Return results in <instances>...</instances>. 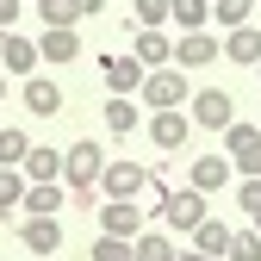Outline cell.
<instances>
[{
  "mask_svg": "<svg viewBox=\"0 0 261 261\" xmlns=\"http://www.w3.org/2000/svg\"><path fill=\"white\" fill-rule=\"evenodd\" d=\"M100 174H106V149L93 143V137H81V143L62 149V187H69V199H75L81 212L100 199Z\"/></svg>",
  "mask_w": 261,
  "mask_h": 261,
  "instance_id": "obj_1",
  "label": "cell"
},
{
  "mask_svg": "<svg viewBox=\"0 0 261 261\" xmlns=\"http://www.w3.org/2000/svg\"><path fill=\"white\" fill-rule=\"evenodd\" d=\"M137 93H143V106H149V112H174V106H187V81H180V69H174V62L149 69Z\"/></svg>",
  "mask_w": 261,
  "mask_h": 261,
  "instance_id": "obj_2",
  "label": "cell"
},
{
  "mask_svg": "<svg viewBox=\"0 0 261 261\" xmlns=\"http://www.w3.org/2000/svg\"><path fill=\"white\" fill-rule=\"evenodd\" d=\"M212 212H205V193L199 187H168V199H162V224L168 230H199Z\"/></svg>",
  "mask_w": 261,
  "mask_h": 261,
  "instance_id": "obj_3",
  "label": "cell"
},
{
  "mask_svg": "<svg viewBox=\"0 0 261 261\" xmlns=\"http://www.w3.org/2000/svg\"><path fill=\"white\" fill-rule=\"evenodd\" d=\"M100 187H106V199H137V193L149 187V168L143 162H106V174H100Z\"/></svg>",
  "mask_w": 261,
  "mask_h": 261,
  "instance_id": "obj_4",
  "label": "cell"
},
{
  "mask_svg": "<svg viewBox=\"0 0 261 261\" xmlns=\"http://www.w3.org/2000/svg\"><path fill=\"white\" fill-rule=\"evenodd\" d=\"M187 118L199 124V130H224V124L237 118V100H230L224 87H205V93H193V112H187Z\"/></svg>",
  "mask_w": 261,
  "mask_h": 261,
  "instance_id": "obj_5",
  "label": "cell"
},
{
  "mask_svg": "<svg viewBox=\"0 0 261 261\" xmlns=\"http://www.w3.org/2000/svg\"><path fill=\"white\" fill-rule=\"evenodd\" d=\"M143 130L155 137V149H162V155H174V149H187V137H193V118H187L180 106H174V112H149V124H143Z\"/></svg>",
  "mask_w": 261,
  "mask_h": 261,
  "instance_id": "obj_6",
  "label": "cell"
},
{
  "mask_svg": "<svg viewBox=\"0 0 261 261\" xmlns=\"http://www.w3.org/2000/svg\"><path fill=\"white\" fill-rule=\"evenodd\" d=\"M19 243H25L31 255H56V249H62V224H56L50 212H25V224H19Z\"/></svg>",
  "mask_w": 261,
  "mask_h": 261,
  "instance_id": "obj_7",
  "label": "cell"
},
{
  "mask_svg": "<svg viewBox=\"0 0 261 261\" xmlns=\"http://www.w3.org/2000/svg\"><path fill=\"white\" fill-rule=\"evenodd\" d=\"M224 44L212 38V31H180V44H174V69H205V62H218Z\"/></svg>",
  "mask_w": 261,
  "mask_h": 261,
  "instance_id": "obj_8",
  "label": "cell"
},
{
  "mask_svg": "<svg viewBox=\"0 0 261 261\" xmlns=\"http://www.w3.org/2000/svg\"><path fill=\"white\" fill-rule=\"evenodd\" d=\"M100 75H106V87H112V93H124V100H130V93L143 87V75H149V69H143L137 56H100Z\"/></svg>",
  "mask_w": 261,
  "mask_h": 261,
  "instance_id": "obj_9",
  "label": "cell"
},
{
  "mask_svg": "<svg viewBox=\"0 0 261 261\" xmlns=\"http://www.w3.org/2000/svg\"><path fill=\"white\" fill-rule=\"evenodd\" d=\"M100 224H106V237H137L143 230V205L137 199H106V212H100Z\"/></svg>",
  "mask_w": 261,
  "mask_h": 261,
  "instance_id": "obj_10",
  "label": "cell"
},
{
  "mask_svg": "<svg viewBox=\"0 0 261 261\" xmlns=\"http://www.w3.org/2000/svg\"><path fill=\"white\" fill-rule=\"evenodd\" d=\"M187 187H199V193H224L230 187V155H199L187 168Z\"/></svg>",
  "mask_w": 261,
  "mask_h": 261,
  "instance_id": "obj_11",
  "label": "cell"
},
{
  "mask_svg": "<svg viewBox=\"0 0 261 261\" xmlns=\"http://www.w3.org/2000/svg\"><path fill=\"white\" fill-rule=\"evenodd\" d=\"M38 56H44V62H75V56H81V31H75V25H50L44 38H38Z\"/></svg>",
  "mask_w": 261,
  "mask_h": 261,
  "instance_id": "obj_12",
  "label": "cell"
},
{
  "mask_svg": "<svg viewBox=\"0 0 261 261\" xmlns=\"http://www.w3.org/2000/svg\"><path fill=\"white\" fill-rule=\"evenodd\" d=\"M38 44H31L25 38V31H7V50H0V69H7V75H31V69H38Z\"/></svg>",
  "mask_w": 261,
  "mask_h": 261,
  "instance_id": "obj_13",
  "label": "cell"
},
{
  "mask_svg": "<svg viewBox=\"0 0 261 261\" xmlns=\"http://www.w3.org/2000/svg\"><path fill=\"white\" fill-rule=\"evenodd\" d=\"M130 56H137L143 69H162V62H174V38L168 31H137V38H130Z\"/></svg>",
  "mask_w": 261,
  "mask_h": 261,
  "instance_id": "obj_14",
  "label": "cell"
},
{
  "mask_svg": "<svg viewBox=\"0 0 261 261\" xmlns=\"http://www.w3.org/2000/svg\"><path fill=\"white\" fill-rule=\"evenodd\" d=\"M25 112H31V118H56V112H62V87L31 75V81H25Z\"/></svg>",
  "mask_w": 261,
  "mask_h": 261,
  "instance_id": "obj_15",
  "label": "cell"
},
{
  "mask_svg": "<svg viewBox=\"0 0 261 261\" xmlns=\"http://www.w3.org/2000/svg\"><path fill=\"white\" fill-rule=\"evenodd\" d=\"M100 118H106V130H118V137H130V130H143V106H137V100H124V93H112Z\"/></svg>",
  "mask_w": 261,
  "mask_h": 261,
  "instance_id": "obj_16",
  "label": "cell"
},
{
  "mask_svg": "<svg viewBox=\"0 0 261 261\" xmlns=\"http://www.w3.org/2000/svg\"><path fill=\"white\" fill-rule=\"evenodd\" d=\"M62 199H69V187H62V180H31L19 212H50V218H56V212H62Z\"/></svg>",
  "mask_w": 261,
  "mask_h": 261,
  "instance_id": "obj_17",
  "label": "cell"
},
{
  "mask_svg": "<svg viewBox=\"0 0 261 261\" xmlns=\"http://www.w3.org/2000/svg\"><path fill=\"white\" fill-rule=\"evenodd\" d=\"M25 168V180H62V149H50V143H31V155L19 162Z\"/></svg>",
  "mask_w": 261,
  "mask_h": 261,
  "instance_id": "obj_18",
  "label": "cell"
},
{
  "mask_svg": "<svg viewBox=\"0 0 261 261\" xmlns=\"http://www.w3.org/2000/svg\"><path fill=\"white\" fill-rule=\"evenodd\" d=\"M224 56H230V62H249V69H255V62H261V25H237L230 38H224Z\"/></svg>",
  "mask_w": 261,
  "mask_h": 261,
  "instance_id": "obj_19",
  "label": "cell"
},
{
  "mask_svg": "<svg viewBox=\"0 0 261 261\" xmlns=\"http://www.w3.org/2000/svg\"><path fill=\"white\" fill-rule=\"evenodd\" d=\"M193 249H199V255H218V261H224V249H230V224H224V218H205L199 230H193Z\"/></svg>",
  "mask_w": 261,
  "mask_h": 261,
  "instance_id": "obj_20",
  "label": "cell"
},
{
  "mask_svg": "<svg viewBox=\"0 0 261 261\" xmlns=\"http://www.w3.org/2000/svg\"><path fill=\"white\" fill-rule=\"evenodd\" d=\"M168 19H174L180 31H205V19H212V0H168Z\"/></svg>",
  "mask_w": 261,
  "mask_h": 261,
  "instance_id": "obj_21",
  "label": "cell"
},
{
  "mask_svg": "<svg viewBox=\"0 0 261 261\" xmlns=\"http://www.w3.org/2000/svg\"><path fill=\"white\" fill-rule=\"evenodd\" d=\"M212 19L224 31H237V25H255V0H212Z\"/></svg>",
  "mask_w": 261,
  "mask_h": 261,
  "instance_id": "obj_22",
  "label": "cell"
},
{
  "mask_svg": "<svg viewBox=\"0 0 261 261\" xmlns=\"http://www.w3.org/2000/svg\"><path fill=\"white\" fill-rule=\"evenodd\" d=\"M130 261H174V243H168V237H155V230H137Z\"/></svg>",
  "mask_w": 261,
  "mask_h": 261,
  "instance_id": "obj_23",
  "label": "cell"
},
{
  "mask_svg": "<svg viewBox=\"0 0 261 261\" xmlns=\"http://www.w3.org/2000/svg\"><path fill=\"white\" fill-rule=\"evenodd\" d=\"M25 155H31V137H25V130H7V124H0V168H19Z\"/></svg>",
  "mask_w": 261,
  "mask_h": 261,
  "instance_id": "obj_24",
  "label": "cell"
},
{
  "mask_svg": "<svg viewBox=\"0 0 261 261\" xmlns=\"http://www.w3.org/2000/svg\"><path fill=\"white\" fill-rule=\"evenodd\" d=\"M19 205H25V174L0 168V212H19Z\"/></svg>",
  "mask_w": 261,
  "mask_h": 261,
  "instance_id": "obj_25",
  "label": "cell"
},
{
  "mask_svg": "<svg viewBox=\"0 0 261 261\" xmlns=\"http://www.w3.org/2000/svg\"><path fill=\"white\" fill-rule=\"evenodd\" d=\"M230 261H261V230H230Z\"/></svg>",
  "mask_w": 261,
  "mask_h": 261,
  "instance_id": "obj_26",
  "label": "cell"
},
{
  "mask_svg": "<svg viewBox=\"0 0 261 261\" xmlns=\"http://www.w3.org/2000/svg\"><path fill=\"white\" fill-rule=\"evenodd\" d=\"M38 13H44V25H81L75 0H38Z\"/></svg>",
  "mask_w": 261,
  "mask_h": 261,
  "instance_id": "obj_27",
  "label": "cell"
},
{
  "mask_svg": "<svg viewBox=\"0 0 261 261\" xmlns=\"http://www.w3.org/2000/svg\"><path fill=\"white\" fill-rule=\"evenodd\" d=\"M249 143H261V130H255V124H243V118L224 124V149H230V155H237V149H249Z\"/></svg>",
  "mask_w": 261,
  "mask_h": 261,
  "instance_id": "obj_28",
  "label": "cell"
},
{
  "mask_svg": "<svg viewBox=\"0 0 261 261\" xmlns=\"http://www.w3.org/2000/svg\"><path fill=\"white\" fill-rule=\"evenodd\" d=\"M130 243H137V237H130ZM130 243H124V237H100L87 255H93V261H130Z\"/></svg>",
  "mask_w": 261,
  "mask_h": 261,
  "instance_id": "obj_29",
  "label": "cell"
},
{
  "mask_svg": "<svg viewBox=\"0 0 261 261\" xmlns=\"http://www.w3.org/2000/svg\"><path fill=\"white\" fill-rule=\"evenodd\" d=\"M137 25L143 31H162V25H168V0H137Z\"/></svg>",
  "mask_w": 261,
  "mask_h": 261,
  "instance_id": "obj_30",
  "label": "cell"
},
{
  "mask_svg": "<svg viewBox=\"0 0 261 261\" xmlns=\"http://www.w3.org/2000/svg\"><path fill=\"white\" fill-rule=\"evenodd\" d=\"M230 162H237V174H243V180H261V143H249V149H237Z\"/></svg>",
  "mask_w": 261,
  "mask_h": 261,
  "instance_id": "obj_31",
  "label": "cell"
},
{
  "mask_svg": "<svg viewBox=\"0 0 261 261\" xmlns=\"http://www.w3.org/2000/svg\"><path fill=\"white\" fill-rule=\"evenodd\" d=\"M237 205H243L249 218H261V180H243V187H237Z\"/></svg>",
  "mask_w": 261,
  "mask_h": 261,
  "instance_id": "obj_32",
  "label": "cell"
},
{
  "mask_svg": "<svg viewBox=\"0 0 261 261\" xmlns=\"http://www.w3.org/2000/svg\"><path fill=\"white\" fill-rule=\"evenodd\" d=\"M13 19H19V0H0V25L13 31Z\"/></svg>",
  "mask_w": 261,
  "mask_h": 261,
  "instance_id": "obj_33",
  "label": "cell"
},
{
  "mask_svg": "<svg viewBox=\"0 0 261 261\" xmlns=\"http://www.w3.org/2000/svg\"><path fill=\"white\" fill-rule=\"evenodd\" d=\"M75 7H81V19H93V13L106 7V0H75Z\"/></svg>",
  "mask_w": 261,
  "mask_h": 261,
  "instance_id": "obj_34",
  "label": "cell"
},
{
  "mask_svg": "<svg viewBox=\"0 0 261 261\" xmlns=\"http://www.w3.org/2000/svg\"><path fill=\"white\" fill-rule=\"evenodd\" d=\"M174 261H218V255H199V249H193V255H174Z\"/></svg>",
  "mask_w": 261,
  "mask_h": 261,
  "instance_id": "obj_35",
  "label": "cell"
},
{
  "mask_svg": "<svg viewBox=\"0 0 261 261\" xmlns=\"http://www.w3.org/2000/svg\"><path fill=\"white\" fill-rule=\"evenodd\" d=\"M7 81H13V75H7V69H0V93H7Z\"/></svg>",
  "mask_w": 261,
  "mask_h": 261,
  "instance_id": "obj_36",
  "label": "cell"
},
{
  "mask_svg": "<svg viewBox=\"0 0 261 261\" xmlns=\"http://www.w3.org/2000/svg\"><path fill=\"white\" fill-rule=\"evenodd\" d=\"M0 50H7V25H0Z\"/></svg>",
  "mask_w": 261,
  "mask_h": 261,
  "instance_id": "obj_37",
  "label": "cell"
},
{
  "mask_svg": "<svg viewBox=\"0 0 261 261\" xmlns=\"http://www.w3.org/2000/svg\"><path fill=\"white\" fill-rule=\"evenodd\" d=\"M255 25H261V0H255Z\"/></svg>",
  "mask_w": 261,
  "mask_h": 261,
  "instance_id": "obj_38",
  "label": "cell"
},
{
  "mask_svg": "<svg viewBox=\"0 0 261 261\" xmlns=\"http://www.w3.org/2000/svg\"><path fill=\"white\" fill-rule=\"evenodd\" d=\"M255 75H261V62H255Z\"/></svg>",
  "mask_w": 261,
  "mask_h": 261,
  "instance_id": "obj_39",
  "label": "cell"
},
{
  "mask_svg": "<svg viewBox=\"0 0 261 261\" xmlns=\"http://www.w3.org/2000/svg\"><path fill=\"white\" fill-rule=\"evenodd\" d=\"M255 230H261V218H255Z\"/></svg>",
  "mask_w": 261,
  "mask_h": 261,
  "instance_id": "obj_40",
  "label": "cell"
},
{
  "mask_svg": "<svg viewBox=\"0 0 261 261\" xmlns=\"http://www.w3.org/2000/svg\"><path fill=\"white\" fill-rule=\"evenodd\" d=\"M255 130H261V118H255Z\"/></svg>",
  "mask_w": 261,
  "mask_h": 261,
  "instance_id": "obj_41",
  "label": "cell"
}]
</instances>
